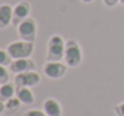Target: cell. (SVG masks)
Segmentation results:
<instances>
[{"label":"cell","instance_id":"6da1fadb","mask_svg":"<svg viewBox=\"0 0 124 116\" xmlns=\"http://www.w3.org/2000/svg\"><path fill=\"white\" fill-rule=\"evenodd\" d=\"M6 50L8 52V54L11 55V58L13 60H16V59H28L34 54L35 44H34V42H30V41L19 39V41H15V42L10 43L7 45Z\"/></svg>","mask_w":124,"mask_h":116},{"label":"cell","instance_id":"7a4b0ae2","mask_svg":"<svg viewBox=\"0 0 124 116\" xmlns=\"http://www.w3.org/2000/svg\"><path fill=\"white\" fill-rule=\"evenodd\" d=\"M65 54V42L60 35H52L47 42V61H62Z\"/></svg>","mask_w":124,"mask_h":116},{"label":"cell","instance_id":"3957f363","mask_svg":"<svg viewBox=\"0 0 124 116\" xmlns=\"http://www.w3.org/2000/svg\"><path fill=\"white\" fill-rule=\"evenodd\" d=\"M83 59L82 49L80 44L75 39H69L65 42V54H64V61L68 65V67L76 68L81 65Z\"/></svg>","mask_w":124,"mask_h":116},{"label":"cell","instance_id":"277c9868","mask_svg":"<svg viewBox=\"0 0 124 116\" xmlns=\"http://www.w3.org/2000/svg\"><path fill=\"white\" fill-rule=\"evenodd\" d=\"M17 32L21 39L34 42L38 35V25L34 18L28 17L17 25Z\"/></svg>","mask_w":124,"mask_h":116},{"label":"cell","instance_id":"5b68a950","mask_svg":"<svg viewBox=\"0 0 124 116\" xmlns=\"http://www.w3.org/2000/svg\"><path fill=\"white\" fill-rule=\"evenodd\" d=\"M40 81H41V76L36 71L18 73L13 79V84L16 85V87H34L39 85Z\"/></svg>","mask_w":124,"mask_h":116},{"label":"cell","instance_id":"8992f818","mask_svg":"<svg viewBox=\"0 0 124 116\" xmlns=\"http://www.w3.org/2000/svg\"><path fill=\"white\" fill-rule=\"evenodd\" d=\"M43 74L49 79H60L65 76L68 65L62 61H47L43 65Z\"/></svg>","mask_w":124,"mask_h":116},{"label":"cell","instance_id":"52a82bcc","mask_svg":"<svg viewBox=\"0 0 124 116\" xmlns=\"http://www.w3.org/2000/svg\"><path fill=\"white\" fill-rule=\"evenodd\" d=\"M31 11V6L28 1H19L15 7H13V18H12V24L17 28V25L27 19L30 14Z\"/></svg>","mask_w":124,"mask_h":116},{"label":"cell","instance_id":"ba28073f","mask_svg":"<svg viewBox=\"0 0 124 116\" xmlns=\"http://www.w3.org/2000/svg\"><path fill=\"white\" fill-rule=\"evenodd\" d=\"M35 68H36V64L30 58H28V59H16L10 65V71L15 74L28 72V71H35Z\"/></svg>","mask_w":124,"mask_h":116},{"label":"cell","instance_id":"9c48e42d","mask_svg":"<svg viewBox=\"0 0 124 116\" xmlns=\"http://www.w3.org/2000/svg\"><path fill=\"white\" fill-rule=\"evenodd\" d=\"M13 18V8L8 4L0 5V30L8 28L12 24Z\"/></svg>","mask_w":124,"mask_h":116},{"label":"cell","instance_id":"30bf717a","mask_svg":"<svg viewBox=\"0 0 124 116\" xmlns=\"http://www.w3.org/2000/svg\"><path fill=\"white\" fill-rule=\"evenodd\" d=\"M43 111L47 116H62L63 114L60 103L54 98H47L43 102Z\"/></svg>","mask_w":124,"mask_h":116},{"label":"cell","instance_id":"8fae6325","mask_svg":"<svg viewBox=\"0 0 124 116\" xmlns=\"http://www.w3.org/2000/svg\"><path fill=\"white\" fill-rule=\"evenodd\" d=\"M16 96L22 102V104H33L35 102V95L30 87H17Z\"/></svg>","mask_w":124,"mask_h":116},{"label":"cell","instance_id":"7c38bea8","mask_svg":"<svg viewBox=\"0 0 124 116\" xmlns=\"http://www.w3.org/2000/svg\"><path fill=\"white\" fill-rule=\"evenodd\" d=\"M16 93V85L12 83H6L4 85H0V101L6 102L7 99L15 97Z\"/></svg>","mask_w":124,"mask_h":116},{"label":"cell","instance_id":"4fadbf2b","mask_svg":"<svg viewBox=\"0 0 124 116\" xmlns=\"http://www.w3.org/2000/svg\"><path fill=\"white\" fill-rule=\"evenodd\" d=\"M21 104H22V102L18 99L17 96H16V97H12V98H10V99H7V101L5 102L6 111H7V113H15V111H17V110L19 109Z\"/></svg>","mask_w":124,"mask_h":116},{"label":"cell","instance_id":"5bb4252c","mask_svg":"<svg viewBox=\"0 0 124 116\" xmlns=\"http://www.w3.org/2000/svg\"><path fill=\"white\" fill-rule=\"evenodd\" d=\"M13 59L11 58V55L8 54L7 50H2L0 49V66H5V67H10V65L12 64Z\"/></svg>","mask_w":124,"mask_h":116},{"label":"cell","instance_id":"9a60e30c","mask_svg":"<svg viewBox=\"0 0 124 116\" xmlns=\"http://www.w3.org/2000/svg\"><path fill=\"white\" fill-rule=\"evenodd\" d=\"M10 83V73L5 66H0V85Z\"/></svg>","mask_w":124,"mask_h":116},{"label":"cell","instance_id":"2e32d148","mask_svg":"<svg viewBox=\"0 0 124 116\" xmlns=\"http://www.w3.org/2000/svg\"><path fill=\"white\" fill-rule=\"evenodd\" d=\"M23 116H47L46 113L43 110H40V109H30V110H27Z\"/></svg>","mask_w":124,"mask_h":116},{"label":"cell","instance_id":"e0dca14e","mask_svg":"<svg viewBox=\"0 0 124 116\" xmlns=\"http://www.w3.org/2000/svg\"><path fill=\"white\" fill-rule=\"evenodd\" d=\"M115 113L117 116H124V102L115 107Z\"/></svg>","mask_w":124,"mask_h":116},{"label":"cell","instance_id":"ac0fdd59","mask_svg":"<svg viewBox=\"0 0 124 116\" xmlns=\"http://www.w3.org/2000/svg\"><path fill=\"white\" fill-rule=\"evenodd\" d=\"M106 7H115L117 4H121V0H102Z\"/></svg>","mask_w":124,"mask_h":116},{"label":"cell","instance_id":"d6986e66","mask_svg":"<svg viewBox=\"0 0 124 116\" xmlns=\"http://www.w3.org/2000/svg\"><path fill=\"white\" fill-rule=\"evenodd\" d=\"M4 111H6V108H5V103L2 102V101H0V115L4 113Z\"/></svg>","mask_w":124,"mask_h":116},{"label":"cell","instance_id":"ffe728a7","mask_svg":"<svg viewBox=\"0 0 124 116\" xmlns=\"http://www.w3.org/2000/svg\"><path fill=\"white\" fill-rule=\"evenodd\" d=\"M83 4H90V2H93L94 0H81Z\"/></svg>","mask_w":124,"mask_h":116},{"label":"cell","instance_id":"44dd1931","mask_svg":"<svg viewBox=\"0 0 124 116\" xmlns=\"http://www.w3.org/2000/svg\"><path fill=\"white\" fill-rule=\"evenodd\" d=\"M121 4H122V5H124V0H121Z\"/></svg>","mask_w":124,"mask_h":116}]
</instances>
